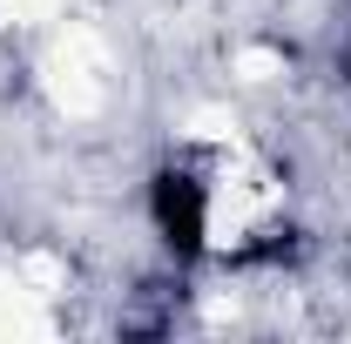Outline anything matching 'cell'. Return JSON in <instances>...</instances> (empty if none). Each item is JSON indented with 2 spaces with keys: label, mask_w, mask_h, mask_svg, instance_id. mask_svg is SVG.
<instances>
[{
  "label": "cell",
  "mask_w": 351,
  "mask_h": 344,
  "mask_svg": "<svg viewBox=\"0 0 351 344\" xmlns=\"http://www.w3.org/2000/svg\"><path fill=\"white\" fill-rule=\"evenodd\" d=\"M54 324H47V310H41V291L34 284H0V338H47Z\"/></svg>",
  "instance_id": "3"
},
{
  "label": "cell",
  "mask_w": 351,
  "mask_h": 344,
  "mask_svg": "<svg viewBox=\"0 0 351 344\" xmlns=\"http://www.w3.org/2000/svg\"><path fill=\"white\" fill-rule=\"evenodd\" d=\"M21 284H34L41 297H54V291L68 284V270H61V257H47V250H34V257H21Z\"/></svg>",
  "instance_id": "6"
},
{
  "label": "cell",
  "mask_w": 351,
  "mask_h": 344,
  "mask_svg": "<svg viewBox=\"0 0 351 344\" xmlns=\"http://www.w3.org/2000/svg\"><path fill=\"white\" fill-rule=\"evenodd\" d=\"M230 75L243 88H270L284 75V54H277V47H237V54H230Z\"/></svg>",
  "instance_id": "5"
},
{
  "label": "cell",
  "mask_w": 351,
  "mask_h": 344,
  "mask_svg": "<svg viewBox=\"0 0 351 344\" xmlns=\"http://www.w3.org/2000/svg\"><path fill=\"white\" fill-rule=\"evenodd\" d=\"M277 196H284L277 175L263 169L243 142H230V162H223V175L210 182V203H203V243L210 250H237L263 216L277 210Z\"/></svg>",
  "instance_id": "1"
},
{
  "label": "cell",
  "mask_w": 351,
  "mask_h": 344,
  "mask_svg": "<svg viewBox=\"0 0 351 344\" xmlns=\"http://www.w3.org/2000/svg\"><path fill=\"white\" fill-rule=\"evenodd\" d=\"M237 129H243V122H237L223 101H203V108L182 115V135H189V142H223V149H230V142H243Z\"/></svg>",
  "instance_id": "4"
},
{
  "label": "cell",
  "mask_w": 351,
  "mask_h": 344,
  "mask_svg": "<svg viewBox=\"0 0 351 344\" xmlns=\"http://www.w3.org/2000/svg\"><path fill=\"white\" fill-rule=\"evenodd\" d=\"M47 101L68 115V122H88V115H101V41L88 34V27H68L61 47L47 54Z\"/></svg>",
  "instance_id": "2"
},
{
  "label": "cell",
  "mask_w": 351,
  "mask_h": 344,
  "mask_svg": "<svg viewBox=\"0 0 351 344\" xmlns=\"http://www.w3.org/2000/svg\"><path fill=\"white\" fill-rule=\"evenodd\" d=\"M61 7H68V0H0V27H41Z\"/></svg>",
  "instance_id": "7"
}]
</instances>
